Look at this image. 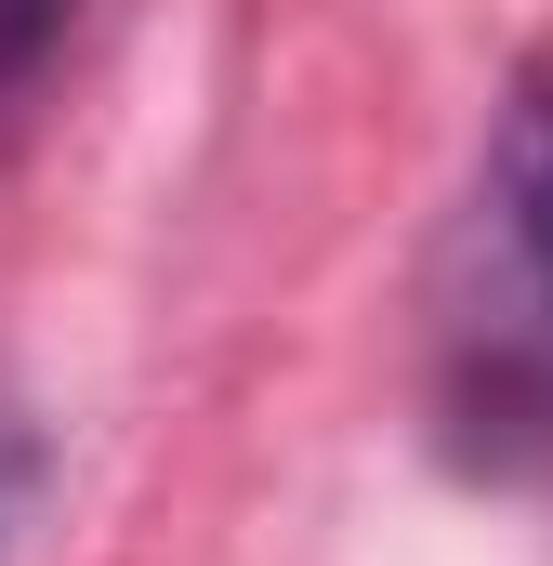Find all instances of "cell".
<instances>
[{"label":"cell","mask_w":553,"mask_h":566,"mask_svg":"<svg viewBox=\"0 0 553 566\" xmlns=\"http://www.w3.org/2000/svg\"><path fill=\"white\" fill-rule=\"evenodd\" d=\"M421 422L474 488H553V40L514 53L421 277Z\"/></svg>","instance_id":"6da1fadb"},{"label":"cell","mask_w":553,"mask_h":566,"mask_svg":"<svg viewBox=\"0 0 553 566\" xmlns=\"http://www.w3.org/2000/svg\"><path fill=\"white\" fill-rule=\"evenodd\" d=\"M53 474H66V461H53V422H40V409H27V382L0 369V566H27V554H40Z\"/></svg>","instance_id":"7a4b0ae2"},{"label":"cell","mask_w":553,"mask_h":566,"mask_svg":"<svg viewBox=\"0 0 553 566\" xmlns=\"http://www.w3.org/2000/svg\"><path fill=\"white\" fill-rule=\"evenodd\" d=\"M66 27H80V0H0V119H27V93L53 80Z\"/></svg>","instance_id":"3957f363"}]
</instances>
